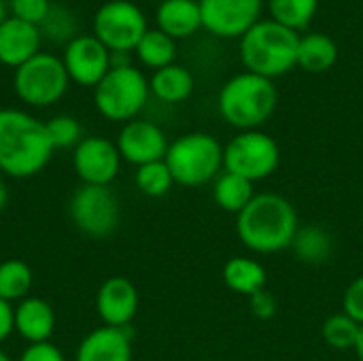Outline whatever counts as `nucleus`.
I'll use <instances>...</instances> for the list:
<instances>
[{
    "label": "nucleus",
    "instance_id": "nucleus-40",
    "mask_svg": "<svg viewBox=\"0 0 363 361\" xmlns=\"http://www.w3.org/2000/svg\"><path fill=\"white\" fill-rule=\"evenodd\" d=\"M0 361H13V360H11L4 351H0Z\"/></svg>",
    "mask_w": 363,
    "mask_h": 361
},
{
    "label": "nucleus",
    "instance_id": "nucleus-14",
    "mask_svg": "<svg viewBox=\"0 0 363 361\" xmlns=\"http://www.w3.org/2000/svg\"><path fill=\"white\" fill-rule=\"evenodd\" d=\"M115 145L119 149L121 160L138 168L145 164L162 162L170 143L157 123L147 119H132L121 128Z\"/></svg>",
    "mask_w": 363,
    "mask_h": 361
},
{
    "label": "nucleus",
    "instance_id": "nucleus-13",
    "mask_svg": "<svg viewBox=\"0 0 363 361\" xmlns=\"http://www.w3.org/2000/svg\"><path fill=\"white\" fill-rule=\"evenodd\" d=\"M62 62L70 81L83 87H96L111 70V51L94 34H83L64 47Z\"/></svg>",
    "mask_w": 363,
    "mask_h": 361
},
{
    "label": "nucleus",
    "instance_id": "nucleus-18",
    "mask_svg": "<svg viewBox=\"0 0 363 361\" xmlns=\"http://www.w3.org/2000/svg\"><path fill=\"white\" fill-rule=\"evenodd\" d=\"M55 330V315L43 298H23L15 306V332L30 345L49 343Z\"/></svg>",
    "mask_w": 363,
    "mask_h": 361
},
{
    "label": "nucleus",
    "instance_id": "nucleus-35",
    "mask_svg": "<svg viewBox=\"0 0 363 361\" xmlns=\"http://www.w3.org/2000/svg\"><path fill=\"white\" fill-rule=\"evenodd\" d=\"M17 361H66L62 351L51 343H36L28 345V349L19 355Z\"/></svg>",
    "mask_w": 363,
    "mask_h": 361
},
{
    "label": "nucleus",
    "instance_id": "nucleus-32",
    "mask_svg": "<svg viewBox=\"0 0 363 361\" xmlns=\"http://www.w3.org/2000/svg\"><path fill=\"white\" fill-rule=\"evenodd\" d=\"M51 11L49 0H11V13L15 19H21L32 26H40Z\"/></svg>",
    "mask_w": 363,
    "mask_h": 361
},
{
    "label": "nucleus",
    "instance_id": "nucleus-27",
    "mask_svg": "<svg viewBox=\"0 0 363 361\" xmlns=\"http://www.w3.org/2000/svg\"><path fill=\"white\" fill-rule=\"evenodd\" d=\"M32 268L21 260H6L0 264V298L6 302H21L32 289Z\"/></svg>",
    "mask_w": 363,
    "mask_h": 361
},
{
    "label": "nucleus",
    "instance_id": "nucleus-5",
    "mask_svg": "<svg viewBox=\"0 0 363 361\" xmlns=\"http://www.w3.org/2000/svg\"><path fill=\"white\" fill-rule=\"evenodd\" d=\"M174 183L200 187L223 172V145L206 132H189L168 145L164 157Z\"/></svg>",
    "mask_w": 363,
    "mask_h": 361
},
{
    "label": "nucleus",
    "instance_id": "nucleus-34",
    "mask_svg": "<svg viewBox=\"0 0 363 361\" xmlns=\"http://www.w3.org/2000/svg\"><path fill=\"white\" fill-rule=\"evenodd\" d=\"M249 306H251V313L257 319H262V321L272 319L277 315V311H279V302H277V298L268 289H262V291L253 294L249 298Z\"/></svg>",
    "mask_w": 363,
    "mask_h": 361
},
{
    "label": "nucleus",
    "instance_id": "nucleus-3",
    "mask_svg": "<svg viewBox=\"0 0 363 361\" xmlns=\"http://www.w3.org/2000/svg\"><path fill=\"white\" fill-rule=\"evenodd\" d=\"M217 106L232 128L240 132L259 130L279 106V89L272 79L245 70L223 83Z\"/></svg>",
    "mask_w": 363,
    "mask_h": 361
},
{
    "label": "nucleus",
    "instance_id": "nucleus-6",
    "mask_svg": "<svg viewBox=\"0 0 363 361\" xmlns=\"http://www.w3.org/2000/svg\"><path fill=\"white\" fill-rule=\"evenodd\" d=\"M149 79L134 66L111 68L94 87V102L108 121H132L149 100Z\"/></svg>",
    "mask_w": 363,
    "mask_h": 361
},
{
    "label": "nucleus",
    "instance_id": "nucleus-28",
    "mask_svg": "<svg viewBox=\"0 0 363 361\" xmlns=\"http://www.w3.org/2000/svg\"><path fill=\"white\" fill-rule=\"evenodd\" d=\"M359 332H362V326L345 313H336V315L328 317L321 328V336H323L325 345L336 351L355 349Z\"/></svg>",
    "mask_w": 363,
    "mask_h": 361
},
{
    "label": "nucleus",
    "instance_id": "nucleus-4",
    "mask_svg": "<svg viewBox=\"0 0 363 361\" xmlns=\"http://www.w3.org/2000/svg\"><path fill=\"white\" fill-rule=\"evenodd\" d=\"M300 34L274 19H259L238 45L240 62L253 74L277 79L298 66Z\"/></svg>",
    "mask_w": 363,
    "mask_h": 361
},
{
    "label": "nucleus",
    "instance_id": "nucleus-31",
    "mask_svg": "<svg viewBox=\"0 0 363 361\" xmlns=\"http://www.w3.org/2000/svg\"><path fill=\"white\" fill-rule=\"evenodd\" d=\"M74 28H77V23H74L72 13L66 6H57V4H51L49 15L38 26L40 34H45V36H49L51 40H57V43L60 40H66V45L74 38L72 36L74 34Z\"/></svg>",
    "mask_w": 363,
    "mask_h": 361
},
{
    "label": "nucleus",
    "instance_id": "nucleus-10",
    "mask_svg": "<svg viewBox=\"0 0 363 361\" xmlns=\"http://www.w3.org/2000/svg\"><path fill=\"white\" fill-rule=\"evenodd\" d=\"M70 219L85 236L106 238L121 219L115 191L106 185H81L70 198Z\"/></svg>",
    "mask_w": 363,
    "mask_h": 361
},
{
    "label": "nucleus",
    "instance_id": "nucleus-21",
    "mask_svg": "<svg viewBox=\"0 0 363 361\" xmlns=\"http://www.w3.org/2000/svg\"><path fill=\"white\" fill-rule=\"evenodd\" d=\"M194 87H196L194 74L185 66H179V64H170L166 68L155 70L149 81L151 94L166 104L185 102L194 94Z\"/></svg>",
    "mask_w": 363,
    "mask_h": 361
},
{
    "label": "nucleus",
    "instance_id": "nucleus-7",
    "mask_svg": "<svg viewBox=\"0 0 363 361\" xmlns=\"http://www.w3.org/2000/svg\"><path fill=\"white\" fill-rule=\"evenodd\" d=\"M279 164L281 147L270 134L262 130L238 132L223 147V170L234 172L251 183L272 177Z\"/></svg>",
    "mask_w": 363,
    "mask_h": 361
},
{
    "label": "nucleus",
    "instance_id": "nucleus-17",
    "mask_svg": "<svg viewBox=\"0 0 363 361\" xmlns=\"http://www.w3.org/2000/svg\"><path fill=\"white\" fill-rule=\"evenodd\" d=\"M40 30L38 26L26 23L15 17H6L0 26V64L19 68L36 53H40Z\"/></svg>",
    "mask_w": 363,
    "mask_h": 361
},
{
    "label": "nucleus",
    "instance_id": "nucleus-8",
    "mask_svg": "<svg viewBox=\"0 0 363 361\" xmlns=\"http://www.w3.org/2000/svg\"><path fill=\"white\" fill-rule=\"evenodd\" d=\"M68 72L60 57L51 53H36L32 60L15 68L13 87L21 102L30 106L55 104L68 89Z\"/></svg>",
    "mask_w": 363,
    "mask_h": 361
},
{
    "label": "nucleus",
    "instance_id": "nucleus-2",
    "mask_svg": "<svg viewBox=\"0 0 363 361\" xmlns=\"http://www.w3.org/2000/svg\"><path fill=\"white\" fill-rule=\"evenodd\" d=\"M45 123L19 109H0V170L15 179L38 174L51 160Z\"/></svg>",
    "mask_w": 363,
    "mask_h": 361
},
{
    "label": "nucleus",
    "instance_id": "nucleus-24",
    "mask_svg": "<svg viewBox=\"0 0 363 361\" xmlns=\"http://www.w3.org/2000/svg\"><path fill=\"white\" fill-rule=\"evenodd\" d=\"M253 198H255L253 183L234 172L223 170L213 181V200L225 213H232V215L242 213Z\"/></svg>",
    "mask_w": 363,
    "mask_h": 361
},
{
    "label": "nucleus",
    "instance_id": "nucleus-15",
    "mask_svg": "<svg viewBox=\"0 0 363 361\" xmlns=\"http://www.w3.org/2000/svg\"><path fill=\"white\" fill-rule=\"evenodd\" d=\"M96 311L104 326L130 328L138 313V291L125 277H111L102 283L96 296Z\"/></svg>",
    "mask_w": 363,
    "mask_h": 361
},
{
    "label": "nucleus",
    "instance_id": "nucleus-30",
    "mask_svg": "<svg viewBox=\"0 0 363 361\" xmlns=\"http://www.w3.org/2000/svg\"><path fill=\"white\" fill-rule=\"evenodd\" d=\"M45 130L49 136V143L55 149H68V147H77L83 138H81V126L74 117L70 115H55L49 121H45Z\"/></svg>",
    "mask_w": 363,
    "mask_h": 361
},
{
    "label": "nucleus",
    "instance_id": "nucleus-9",
    "mask_svg": "<svg viewBox=\"0 0 363 361\" xmlns=\"http://www.w3.org/2000/svg\"><path fill=\"white\" fill-rule=\"evenodd\" d=\"M94 36L108 51L132 53L149 30L147 17L138 4L130 0H108L94 15Z\"/></svg>",
    "mask_w": 363,
    "mask_h": 361
},
{
    "label": "nucleus",
    "instance_id": "nucleus-37",
    "mask_svg": "<svg viewBox=\"0 0 363 361\" xmlns=\"http://www.w3.org/2000/svg\"><path fill=\"white\" fill-rule=\"evenodd\" d=\"M6 200H9V194H6V185L2 183V179H0V213L4 211V206H6Z\"/></svg>",
    "mask_w": 363,
    "mask_h": 361
},
{
    "label": "nucleus",
    "instance_id": "nucleus-23",
    "mask_svg": "<svg viewBox=\"0 0 363 361\" xmlns=\"http://www.w3.org/2000/svg\"><path fill=\"white\" fill-rule=\"evenodd\" d=\"M291 251L298 262L308 266H321L334 255V238L321 226H304L298 230Z\"/></svg>",
    "mask_w": 363,
    "mask_h": 361
},
{
    "label": "nucleus",
    "instance_id": "nucleus-12",
    "mask_svg": "<svg viewBox=\"0 0 363 361\" xmlns=\"http://www.w3.org/2000/svg\"><path fill=\"white\" fill-rule=\"evenodd\" d=\"M72 168L83 185H111L121 168V155L115 143L102 136L83 138L72 153Z\"/></svg>",
    "mask_w": 363,
    "mask_h": 361
},
{
    "label": "nucleus",
    "instance_id": "nucleus-16",
    "mask_svg": "<svg viewBox=\"0 0 363 361\" xmlns=\"http://www.w3.org/2000/svg\"><path fill=\"white\" fill-rule=\"evenodd\" d=\"M74 361H132L130 328L102 326L89 332L81 340Z\"/></svg>",
    "mask_w": 363,
    "mask_h": 361
},
{
    "label": "nucleus",
    "instance_id": "nucleus-38",
    "mask_svg": "<svg viewBox=\"0 0 363 361\" xmlns=\"http://www.w3.org/2000/svg\"><path fill=\"white\" fill-rule=\"evenodd\" d=\"M355 355H357V360L363 361V326H362V332H359V338H357V345H355Z\"/></svg>",
    "mask_w": 363,
    "mask_h": 361
},
{
    "label": "nucleus",
    "instance_id": "nucleus-20",
    "mask_svg": "<svg viewBox=\"0 0 363 361\" xmlns=\"http://www.w3.org/2000/svg\"><path fill=\"white\" fill-rule=\"evenodd\" d=\"M336 62H338V45L332 36L323 32H308L300 36L298 66L302 70L319 74L330 70Z\"/></svg>",
    "mask_w": 363,
    "mask_h": 361
},
{
    "label": "nucleus",
    "instance_id": "nucleus-26",
    "mask_svg": "<svg viewBox=\"0 0 363 361\" xmlns=\"http://www.w3.org/2000/svg\"><path fill=\"white\" fill-rule=\"evenodd\" d=\"M319 0H268L270 19L289 28L304 30L317 15Z\"/></svg>",
    "mask_w": 363,
    "mask_h": 361
},
{
    "label": "nucleus",
    "instance_id": "nucleus-1",
    "mask_svg": "<svg viewBox=\"0 0 363 361\" xmlns=\"http://www.w3.org/2000/svg\"><path fill=\"white\" fill-rule=\"evenodd\" d=\"M300 230L296 206L279 194H255L249 206L236 215V234L253 253H279L291 249Z\"/></svg>",
    "mask_w": 363,
    "mask_h": 361
},
{
    "label": "nucleus",
    "instance_id": "nucleus-19",
    "mask_svg": "<svg viewBox=\"0 0 363 361\" xmlns=\"http://www.w3.org/2000/svg\"><path fill=\"white\" fill-rule=\"evenodd\" d=\"M157 28L170 38H187L202 28V11L198 0H164L155 13Z\"/></svg>",
    "mask_w": 363,
    "mask_h": 361
},
{
    "label": "nucleus",
    "instance_id": "nucleus-25",
    "mask_svg": "<svg viewBox=\"0 0 363 361\" xmlns=\"http://www.w3.org/2000/svg\"><path fill=\"white\" fill-rule=\"evenodd\" d=\"M136 57L143 62V66L160 70L166 68L170 64H174L177 57V40L170 38L166 32H162L160 28H149L140 43L134 49Z\"/></svg>",
    "mask_w": 363,
    "mask_h": 361
},
{
    "label": "nucleus",
    "instance_id": "nucleus-22",
    "mask_svg": "<svg viewBox=\"0 0 363 361\" xmlns=\"http://www.w3.org/2000/svg\"><path fill=\"white\" fill-rule=\"evenodd\" d=\"M223 281H225V285L234 294L251 298L253 294L266 289L268 277H266V268L257 260L236 255V257L225 262V266H223Z\"/></svg>",
    "mask_w": 363,
    "mask_h": 361
},
{
    "label": "nucleus",
    "instance_id": "nucleus-36",
    "mask_svg": "<svg viewBox=\"0 0 363 361\" xmlns=\"http://www.w3.org/2000/svg\"><path fill=\"white\" fill-rule=\"evenodd\" d=\"M15 332V309L11 302L0 298V343H4Z\"/></svg>",
    "mask_w": 363,
    "mask_h": 361
},
{
    "label": "nucleus",
    "instance_id": "nucleus-29",
    "mask_svg": "<svg viewBox=\"0 0 363 361\" xmlns=\"http://www.w3.org/2000/svg\"><path fill=\"white\" fill-rule=\"evenodd\" d=\"M134 183H136L140 194H145L149 198H162L172 189L174 179H172L166 162L162 160V162L138 166L136 174H134Z\"/></svg>",
    "mask_w": 363,
    "mask_h": 361
},
{
    "label": "nucleus",
    "instance_id": "nucleus-33",
    "mask_svg": "<svg viewBox=\"0 0 363 361\" xmlns=\"http://www.w3.org/2000/svg\"><path fill=\"white\" fill-rule=\"evenodd\" d=\"M342 313L363 326V274L353 279L342 296Z\"/></svg>",
    "mask_w": 363,
    "mask_h": 361
},
{
    "label": "nucleus",
    "instance_id": "nucleus-11",
    "mask_svg": "<svg viewBox=\"0 0 363 361\" xmlns=\"http://www.w3.org/2000/svg\"><path fill=\"white\" fill-rule=\"evenodd\" d=\"M202 28L219 38H242L259 19L264 0H198Z\"/></svg>",
    "mask_w": 363,
    "mask_h": 361
},
{
    "label": "nucleus",
    "instance_id": "nucleus-39",
    "mask_svg": "<svg viewBox=\"0 0 363 361\" xmlns=\"http://www.w3.org/2000/svg\"><path fill=\"white\" fill-rule=\"evenodd\" d=\"M4 19H6V4L4 0H0V26L4 23Z\"/></svg>",
    "mask_w": 363,
    "mask_h": 361
}]
</instances>
